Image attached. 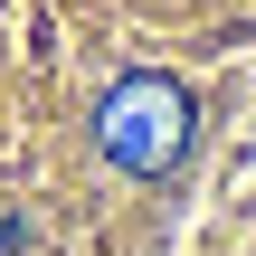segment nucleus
<instances>
[{"instance_id":"f257e3e1","label":"nucleus","mask_w":256,"mask_h":256,"mask_svg":"<svg viewBox=\"0 0 256 256\" xmlns=\"http://www.w3.org/2000/svg\"><path fill=\"white\" fill-rule=\"evenodd\" d=\"M190 133H200V104H190V86H180L171 66H133V76H114L104 104H95V152H104L114 171H133V180H162V171L190 152Z\"/></svg>"}]
</instances>
